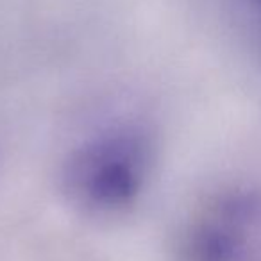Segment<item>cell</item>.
Instances as JSON below:
<instances>
[{"label":"cell","mask_w":261,"mask_h":261,"mask_svg":"<svg viewBox=\"0 0 261 261\" xmlns=\"http://www.w3.org/2000/svg\"><path fill=\"white\" fill-rule=\"evenodd\" d=\"M154 138L138 123L98 130L70 150L61 172L68 202L90 217H116L140 200L154 170Z\"/></svg>","instance_id":"cell-1"},{"label":"cell","mask_w":261,"mask_h":261,"mask_svg":"<svg viewBox=\"0 0 261 261\" xmlns=\"http://www.w3.org/2000/svg\"><path fill=\"white\" fill-rule=\"evenodd\" d=\"M252 210L254 204L242 193H224L206 204L182 234V261H236Z\"/></svg>","instance_id":"cell-2"},{"label":"cell","mask_w":261,"mask_h":261,"mask_svg":"<svg viewBox=\"0 0 261 261\" xmlns=\"http://www.w3.org/2000/svg\"><path fill=\"white\" fill-rule=\"evenodd\" d=\"M250 2H252L254 6H257V8L261 9V0H250Z\"/></svg>","instance_id":"cell-3"}]
</instances>
